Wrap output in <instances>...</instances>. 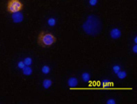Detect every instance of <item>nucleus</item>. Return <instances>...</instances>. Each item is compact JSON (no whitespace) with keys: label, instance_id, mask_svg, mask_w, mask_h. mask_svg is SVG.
I'll list each match as a JSON object with an SVG mask.
<instances>
[{"label":"nucleus","instance_id":"1","mask_svg":"<svg viewBox=\"0 0 137 104\" xmlns=\"http://www.w3.org/2000/svg\"><path fill=\"white\" fill-rule=\"evenodd\" d=\"M82 28L85 33L89 35H97L101 31V22L98 17L94 15H90L86 20V22L82 25Z\"/></svg>","mask_w":137,"mask_h":104},{"label":"nucleus","instance_id":"2","mask_svg":"<svg viewBox=\"0 0 137 104\" xmlns=\"http://www.w3.org/2000/svg\"><path fill=\"white\" fill-rule=\"evenodd\" d=\"M56 42V37L51 33L42 31L38 35V44L42 47H48L51 46L53 43Z\"/></svg>","mask_w":137,"mask_h":104},{"label":"nucleus","instance_id":"3","mask_svg":"<svg viewBox=\"0 0 137 104\" xmlns=\"http://www.w3.org/2000/svg\"><path fill=\"white\" fill-rule=\"evenodd\" d=\"M23 8V4L20 0H9L7 3V11L10 13L21 11Z\"/></svg>","mask_w":137,"mask_h":104},{"label":"nucleus","instance_id":"4","mask_svg":"<svg viewBox=\"0 0 137 104\" xmlns=\"http://www.w3.org/2000/svg\"><path fill=\"white\" fill-rule=\"evenodd\" d=\"M12 20L15 23H20L23 21V14L20 11L15 12V13H12Z\"/></svg>","mask_w":137,"mask_h":104},{"label":"nucleus","instance_id":"5","mask_svg":"<svg viewBox=\"0 0 137 104\" xmlns=\"http://www.w3.org/2000/svg\"><path fill=\"white\" fill-rule=\"evenodd\" d=\"M110 36L112 37V39H118L121 37V31L118 28H114L110 31Z\"/></svg>","mask_w":137,"mask_h":104},{"label":"nucleus","instance_id":"6","mask_svg":"<svg viewBox=\"0 0 137 104\" xmlns=\"http://www.w3.org/2000/svg\"><path fill=\"white\" fill-rule=\"evenodd\" d=\"M68 86L69 87H76L77 85H78V80H77V78L76 77H70L69 79H68Z\"/></svg>","mask_w":137,"mask_h":104},{"label":"nucleus","instance_id":"7","mask_svg":"<svg viewBox=\"0 0 137 104\" xmlns=\"http://www.w3.org/2000/svg\"><path fill=\"white\" fill-rule=\"evenodd\" d=\"M52 85V80L50 79H44L42 82V86L43 88H45V89H48V88H50Z\"/></svg>","mask_w":137,"mask_h":104},{"label":"nucleus","instance_id":"8","mask_svg":"<svg viewBox=\"0 0 137 104\" xmlns=\"http://www.w3.org/2000/svg\"><path fill=\"white\" fill-rule=\"evenodd\" d=\"M23 74L26 75V76H29L33 73V70H32V68H31L30 66H25L24 68H23Z\"/></svg>","mask_w":137,"mask_h":104},{"label":"nucleus","instance_id":"9","mask_svg":"<svg viewBox=\"0 0 137 104\" xmlns=\"http://www.w3.org/2000/svg\"><path fill=\"white\" fill-rule=\"evenodd\" d=\"M81 77H82V80H83L84 82H88L90 80V74L88 73V72H83Z\"/></svg>","mask_w":137,"mask_h":104},{"label":"nucleus","instance_id":"10","mask_svg":"<svg viewBox=\"0 0 137 104\" xmlns=\"http://www.w3.org/2000/svg\"><path fill=\"white\" fill-rule=\"evenodd\" d=\"M117 76H118V78H120V79H124L125 77H126V76H127V73H126V72H125V71H118V72H117Z\"/></svg>","mask_w":137,"mask_h":104},{"label":"nucleus","instance_id":"11","mask_svg":"<svg viewBox=\"0 0 137 104\" xmlns=\"http://www.w3.org/2000/svg\"><path fill=\"white\" fill-rule=\"evenodd\" d=\"M23 62H24L25 66H30L31 64H32V58H31V57H26Z\"/></svg>","mask_w":137,"mask_h":104},{"label":"nucleus","instance_id":"12","mask_svg":"<svg viewBox=\"0 0 137 104\" xmlns=\"http://www.w3.org/2000/svg\"><path fill=\"white\" fill-rule=\"evenodd\" d=\"M41 71L43 72L44 74H48L49 72H50V67L48 66V65H44L42 67V69H41Z\"/></svg>","mask_w":137,"mask_h":104},{"label":"nucleus","instance_id":"13","mask_svg":"<svg viewBox=\"0 0 137 104\" xmlns=\"http://www.w3.org/2000/svg\"><path fill=\"white\" fill-rule=\"evenodd\" d=\"M47 23H48L49 26H54L56 24V19L55 18H49L47 20Z\"/></svg>","mask_w":137,"mask_h":104},{"label":"nucleus","instance_id":"14","mask_svg":"<svg viewBox=\"0 0 137 104\" xmlns=\"http://www.w3.org/2000/svg\"><path fill=\"white\" fill-rule=\"evenodd\" d=\"M97 3H98V0H89V4L91 6H95Z\"/></svg>","mask_w":137,"mask_h":104},{"label":"nucleus","instance_id":"15","mask_svg":"<svg viewBox=\"0 0 137 104\" xmlns=\"http://www.w3.org/2000/svg\"><path fill=\"white\" fill-rule=\"evenodd\" d=\"M25 67V64L23 61H19L18 62V68H20V69H23V68Z\"/></svg>","mask_w":137,"mask_h":104},{"label":"nucleus","instance_id":"16","mask_svg":"<svg viewBox=\"0 0 137 104\" xmlns=\"http://www.w3.org/2000/svg\"><path fill=\"white\" fill-rule=\"evenodd\" d=\"M113 71H114L115 73H117L118 71H120V66H119V65H115V66H113Z\"/></svg>","mask_w":137,"mask_h":104},{"label":"nucleus","instance_id":"17","mask_svg":"<svg viewBox=\"0 0 137 104\" xmlns=\"http://www.w3.org/2000/svg\"><path fill=\"white\" fill-rule=\"evenodd\" d=\"M107 104H114L115 103V100H113V99H109V100H107V102H106Z\"/></svg>","mask_w":137,"mask_h":104},{"label":"nucleus","instance_id":"18","mask_svg":"<svg viewBox=\"0 0 137 104\" xmlns=\"http://www.w3.org/2000/svg\"><path fill=\"white\" fill-rule=\"evenodd\" d=\"M109 85H111V83H110V82H107V81L103 82V86H104V87H106V86H109Z\"/></svg>","mask_w":137,"mask_h":104},{"label":"nucleus","instance_id":"19","mask_svg":"<svg viewBox=\"0 0 137 104\" xmlns=\"http://www.w3.org/2000/svg\"><path fill=\"white\" fill-rule=\"evenodd\" d=\"M133 52H134V53H136V52H137V46L136 45L133 46Z\"/></svg>","mask_w":137,"mask_h":104}]
</instances>
